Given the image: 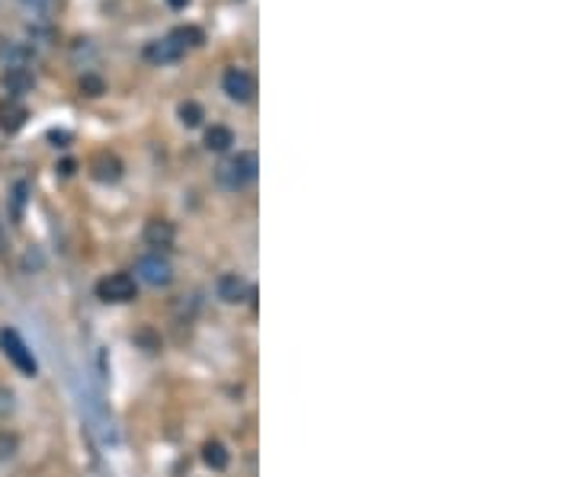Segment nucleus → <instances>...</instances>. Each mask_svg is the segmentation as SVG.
Listing matches in <instances>:
<instances>
[{
    "instance_id": "2",
    "label": "nucleus",
    "mask_w": 577,
    "mask_h": 477,
    "mask_svg": "<svg viewBox=\"0 0 577 477\" xmlns=\"http://www.w3.org/2000/svg\"><path fill=\"white\" fill-rule=\"evenodd\" d=\"M0 349H4V356H7L10 362H14L16 372H23L26 378H33V375H39V362H36L33 349L23 343V337L16 334L14 327L0 330Z\"/></svg>"
},
{
    "instance_id": "5",
    "label": "nucleus",
    "mask_w": 577,
    "mask_h": 477,
    "mask_svg": "<svg viewBox=\"0 0 577 477\" xmlns=\"http://www.w3.org/2000/svg\"><path fill=\"white\" fill-rule=\"evenodd\" d=\"M222 87L235 103H247L254 97V78L247 71H241V67H228L222 78Z\"/></svg>"
},
{
    "instance_id": "17",
    "label": "nucleus",
    "mask_w": 577,
    "mask_h": 477,
    "mask_svg": "<svg viewBox=\"0 0 577 477\" xmlns=\"http://www.w3.org/2000/svg\"><path fill=\"white\" fill-rule=\"evenodd\" d=\"M10 410H14V391L0 385V417H7Z\"/></svg>"
},
{
    "instance_id": "1",
    "label": "nucleus",
    "mask_w": 577,
    "mask_h": 477,
    "mask_svg": "<svg viewBox=\"0 0 577 477\" xmlns=\"http://www.w3.org/2000/svg\"><path fill=\"white\" fill-rule=\"evenodd\" d=\"M254 177H257V154H250V150L225 161V164L215 171V180L225 186V190H244Z\"/></svg>"
},
{
    "instance_id": "12",
    "label": "nucleus",
    "mask_w": 577,
    "mask_h": 477,
    "mask_svg": "<svg viewBox=\"0 0 577 477\" xmlns=\"http://www.w3.org/2000/svg\"><path fill=\"white\" fill-rule=\"evenodd\" d=\"M203 461L209 464L212 471H225V468H228V461H231V455H228V449H225L222 442H205L203 445Z\"/></svg>"
},
{
    "instance_id": "7",
    "label": "nucleus",
    "mask_w": 577,
    "mask_h": 477,
    "mask_svg": "<svg viewBox=\"0 0 577 477\" xmlns=\"http://www.w3.org/2000/svg\"><path fill=\"white\" fill-rule=\"evenodd\" d=\"M144 241H148V247L167 250L177 241V228L171 222H164V218H154V222L144 224Z\"/></svg>"
},
{
    "instance_id": "6",
    "label": "nucleus",
    "mask_w": 577,
    "mask_h": 477,
    "mask_svg": "<svg viewBox=\"0 0 577 477\" xmlns=\"http://www.w3.org/2000/svg\"><path fill=\"white\" fill-rule=\"evenodd\" d=\"M184 52H186L184 42H180L177 36H167V39H158L144 48V58L152 61V65H171V61L184 58Z\"/></svg>"
},
{
    "instance_id": "4",
    "label": "nucleus",
    "mask_w": 577,
    "mask_h": 477,
    "mask_svg": "<svg viewBox=\"0 0 577 477\" xmlns=\"http://www.w3.org/2000/svg\"><path fill=\"white\" fill-rule=\"evenodd\" d=\"M135 292H138V285L129 273H112L97 282V295L103 301H131Z\"/></svg>"
},
{
    "instance_id": "15",
    "label": "nucleus",
    "mask_w": 577,
    "mask_h": 477,
    "mask_svg": "<svg viewBox=\"0 0 577 477\" xmlns=\"http://www.w3.org/2000/svg\"><path fill=\"white\" fill-rule=\"evenodd\" d=\"M180 119H184V125H190V129H196L199 122H203V106L199 103H184L180 106Z\"/></svg>"
},
{
    "instance_id": "13",
    "label": "nucleus",
    "mask_w": 577,
    "mask_h": 477,
    "mask_svg": "<svg viewBox=\"0 0 577 477\" xmlns=\"http://www.w3.org/2000/svg\"><path fill=\"white\" fill-rule=\"evenodd\" d=\"M23 122H26V109H23V106L14 103V106H4V109H0V125H4L7 131H16Z\"/></svg>"
},
{
    "instance_id": "9",
    "label": "nucleus",
    "mask_w": 577,
    "mask_h": 477,
    "mask_svg": "<svg viewBox=\"0 0 577 477\" xmlns=\"http://www.w3.org/2000/svg\"><path fill=\"white\" fill-rule=\"evenodd\" d=\"M90 173H93V180H100V183H119V180H122V164H119V157L100 154L90 164Z\"/></svg>"
},
{
    "instance_id": "3",
    "label": "nucleus",
    "mask_w": 577,
    "mask_h": 477,
    "mask_svg": "<svg viewBox=\"0 0 577 477\" xmlns=\"http://www.w3.org/2000/svg\"><path fill=\"white\" fill-rule=\"evenodd\" d=\"M135 279L148 282V285H154V288L171 285L173 266L167 263V256H161V254H144L142 260L135 263Z\"/></svg>"
},
{
    "instance_id": "14",
    "label": "nucleus",
    "mask_w": 577,
    "mask_h": 477,
    "mask_svg": "<svg viewBox=\"0 0 577 477\" xmlns=\"http://www.w3.org/2000/svg\"><path fill=\"white\" fill-rule=\"evenodd\" d=\"M16 449H20V442L14 432H0V464H7L16 455Z\"/></svg>"
},
{
    "instance_id": "8",
    "label": "nucleus",
    "mask_w": 577,
    "mask_h": 477,
    "mask_svg": "<svg viewBox=\"0 0 577 477\" xmlns=\"http://www.w3.org/2000/svg\"><path fill=\"white\" fill-rule=\"evenodd\" d=\"M215 292L225 305H237V301H244V295H247V282L237 273H222L215 282Z\"/></svg>"
},
{
    "instance_id": "10",
    "label": "nucleus",
    "mask_w": 577,
    "mask_h": 477,
    "mask_svg": "<svg viewBox=\"0 0 577 477\" xmlns=\"http://www.w3.org/2000/svg\"><path fill=\"white\" fill-rule=\"evenodd\" d=\"M4 90H7L10 97H23V93L33 90V74H29L26 67H7V74H4Z\"/></svg>"
},
{
    "instance_id": "11",
    "label": "nucleus",
    "mask_w": 577,
    "mask_h": 477,
    "mask_svg": "<svg viewBox=\"0 0 577 477\" xmlns=\"http://www.w3.org/2000/svg\"><path fill=\"white\" fill-rule=\"evenodd\" d=\"M231 144H235V131L228 129V125H212L209 131H205V148L209 150H228Z\"/></svg>"
},
{
    "instance_id": "18",
    "label": "nucleus",
    "mask_w": 577,
    "mask_h": 477,
    "mask_svg": "<svg viewBox=\"0 0 577 477\" xmlns=\"http://www.w3.org/2000/svg\"><path fill=\"white\" fill-rule=\"evenodd\" d=\"M23 7L36 10V14H48V10L55 7V0H23Z\"/></svg>"
},
{
    "instance_id": "16",
    "label": "nucleus",
    "mask_w": 577,
    "mask_h": 477,
    "mask_svg": "<svg viewBox=\"0 0 577 477\" xmlns=\"http://www.w3.org/2000/svg\"><path fill=\"white\" fill-rule=\"evenodd\" d=\"M80 90H84L87 97H100V93H103V80H100L97 74H84V80H80Z\"/></svg>"
},
{
    "instance_id": "19",
    "label": "nucleus",
    "mask_w": 577,
    "mask_h": 477,
    "mask_svg": "<svg viewBox=\"0 0 577 477\" xmlns=\"http://www.w3.org/2000/svg\"><path fill=\"white\" fill-rule=\"evenodd\" d=\"M167 4H171V7H173V10H184V7H186V4H190V0H167Z\"/></svg>"
}]
</instances>
